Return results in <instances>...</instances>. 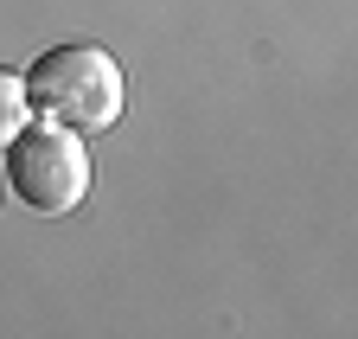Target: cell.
<instances>
[{"mask_svg": "<svg viewBox=\"0 0 358 339\" xmlns=\"http://www.w3.org/2000/svg\"><path fill=\"white\" fill-rule=\"evenodd\" d=\"M26 83V109H38L52 129L71 135H103L122 115V64L103 45H52L38 52Z\"/></svg>", "mask_w": 358, "mask_h": 339, "instance_id": "6da1fadb", "label": "cell"}, {"mask_svg": "<svg viewBox=\"0 0 358 339\" xmlns=\"http://www.w3.org/2000/svg\"><path fill=\"white\" fill-rule=\"evenodd\" d=\"M7 192L38 211V218H58V211L83 205L90 192V154L71 129H52V122H38V129H20L7 141Z\"/></svg>", "mask_w": 358, "mask_h": 339, "instance_id": "7a4b0ae2", "label": "cell"}, {"mask_svg": "<svg viewBox=\"0 0 358 339\" xmlns=\"http://www.w3.org/2000/svg\"><path fill=\"white\" fill-rule=\"evenodd\" d=\"M20 129H26V83L0 64V147H7Z\"/></svg>", "mask_w": 358, "mask_h": 339, "instance_id": "3957f363", "label": "cell"}]
</instances>
